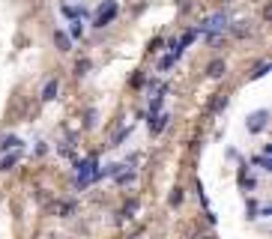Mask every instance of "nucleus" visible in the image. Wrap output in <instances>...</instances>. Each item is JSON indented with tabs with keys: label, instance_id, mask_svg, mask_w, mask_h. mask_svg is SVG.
<instances>
[{
	"label": "nucleus",
	"instance_id": "nucleus-10",
	"mask_svg": "<svg viewBox=\"0 0 272 239\" xmlns=\"http://www.w3.org/2000/svg\"><path fill=\"white\" fill-rule=\"evenodd\" d=\"M207 75H210V78H222V75H225V60H213V63L207 66Z\"/></svg>",
	"mask_w": 272,
	"mask_h": 239
},
{
	"label": "nucleus",
	"instance_id": "nucleus-1",
	"mask_svg": "<svg viewBox=\"0 0 272 239\" xmlns=\"http://www.w3.org/2000/svg\"><path fill=\"white\" fill-rule=\"evenodd\" d=\"M99 177H102V171H99V165H96V156L81 159V162L75 165V186H78V189L90 186V183H93V180H99Z\"/></svg>",
	"mask_w": 272,
	"mask_h": 239
},
{
	"label": "nucleus",
	"instance_id": "nucleus-19",
	"mask_svg": "<svg viewBox=\"0 0 272 239\" xmlns=\"http://www.w3.org/2000/svg\"><path fill=\"white\" fill-rule=\"evenodd\" d=\"M72 213H75V204H72V201H60V216H63V219H69Z\"/></svg>",
	"mask_w": 272,
	"mask_h": 239
},
{
	"label": "nucleus",
	"instance_id": "nucleus-13",
	"mask_svg": "<svg viewBox=\"0 0 272 239\" xmlns=\"http://www.w3.org/2000/svg\"><path fill=\"white\" fill-rule=\"evenodd\" d=\"M90 66H93V63H90V57H81V60L75 63V75H78V78H81V75H87V72H90Z\"/></svg>",
	"mask_w": 272,
	"mask_h": 239
},
{
	"label": "nucleus",
	"instance_id": "nucleus-15",
	"mask_svg": "<svg viewBox=\"0 0 272 239\" xmlns=\"http://www.w3.org/2000/svg\"><path fill=\"white\" fill-rule=\"evenodd\" d=\"M162 105H165V90H162V93L150 102V117H153V114H159V111H162Z\"/></svg>",
	"mask_w": 272,
	"mask_h": 239
},
{
	"label": "nucleus",
	"instance_id": "nucleus-24",
	"mask_svg": "<svg viewBox=\"0 0 272 239\" xmlns=\"http://www.w3.org/2000/svg\"><path fill=\"white\" fill-rule=\"evenodd\" d=\"M162 45H165V39H162V36H156V39L150 42V54H159V51H162Z\"/></svg>",
	"mask_w": 272,
	"mask_h": 239
},
{
	"label": "nucleus",
	"instance_id": "nucleus-9",
	"mask_svg": "<svg viewBox=\"0 0 272 239\" xmlns=\"http://www.w3.org/2000/svg\"><path fill=\"white\" fill-rule=\"evenodd\" d=\"M18 159H21V153H18V150H12L9 156H3V159H0V171H12V168L18 165Z\"/></svg>",
	"mask_w": 272,
	"mask_h": 239
},
{
	"label": "nucleus",
	"instance_id": "nucleus-16",
	"mask_svg": "<svg viewBox=\"0 0 272 239\" xmlns=\"http://www.w3.org/2000/svg\"><path fill=\"white\" fill-rule=\"evenodd\" d=\"M183 198H186V195H183V189L177 186V189L168 195V204H171V207H180V204H183Z\"/></svg>",
	"mask_w": 272,
	"mask_h": 239
},
{
	"label": "nucleus",
	"instance_id": "nucleus-4",
	"mask_svg": "<svg viewBox=\"0 0 272 239\" xmlns=\"http://www.w3.org/2000/svg\"><path fill=\"white\" fill-rule=\"evenodd\" d=\"M171 123V114H153L150 117V135H162Z\"/></svg>",
	"mask_w": 272,
	"mask_h": 239
},
{
	"label": "nucleus",
	"instance_id": "nucleus-20",
	"mask_svg": "<svg viewBox=\"0 0 272 239\" xmlns=\"http://www.w3.org/2000/svg\"><path fill=\"white\" fill-rule=\"evenodd\" d=\"M234 36H237V39H246V36H249V27H246V21H237V27H234Z\"/></svg>",
	"mask_w": 272,
	"mask_h": 239
},
{
	"label": "nucleus",
	"instance_id": "nucleus-23",
	"mask_svg": "<svg viewBox=\"0 0 272 239\" xmlns=\"http://www.w3.org/2000/svg\"><path fill=\"white\" fill-rule=\"evenodd\" d=\"M135 210H138V201H129V204L123 207V213H120V216H123V219H132V213H135Z\"/></svg>",
	"mask_w": 272,
	"mask_h": 239
},
{
	"label": "nucleus",
	"instance_id": "nucleus-11",
	"mask_svg": "<svg viewBox=\"0 0 272 239\" xmlns=\"http://www.w3.org/2000/svg\"><path fill=\"white\" fill-rule=\"evenodd\" d=\"M132 129H135V126H132V123H129V126H123V129H120V132H117V135H114V141H111V144H108V147H120V144H123V141H126V138H129V135H132Z\"/></svg>",
	"mask_w": 272,
	"mask_h": 239
},
{
	"label": "nucleus",
	"instance_id": "nucleus-22",
	"mask_svg": "<svg viewBox=\"0 0 272 239\" xmlns=\"http://www.w3.org/2000/svg\"><path fill=\"white\" fill-rule=\"evenodd\" d=\"M267 72H270V63H261V66H258L255 72H252V81H258V78H264Z\"/></svg>",
	"mask_w": 272,
	"mask_h": 239
},
{
	"label": "nucleus",
	"instance_id": "nucleus-18",
	"mask_svg": "<svg viewBox=\"0 0 272 239\" xmlns=\"http://www.w3.org/2000/svg\"><path fill=\"white\" fill-rule=\"evenodd\" d=\"M96 117H99L96 108H87V114H84V129H93V126H96Z\"/></svg>",
	"mask_w": 272,
	"mask_h": 239
},
{
	"label": "nucleus",
	"instance_id": "nucleus-21",
	"mask_svg": "<svg viewBox=\"0 0 272 239\" xmlns=\"http://www.w3.org/2000/svg\"><path fill=\"white\" fill-rule=\"evenodd\" d=\"M246 216H249V219H258V201H255V198L246 201Z\"/></svg>",
	"mask_w": 272,
	"mask_h": 239
},
{
	"label": "nucleus",
	"instance_id": "nucleus-5",
	"mask_svg": "<svg viewBox=\"0 0 272 239\" xmlns=\"http://www.w3.org/2000/svg\"><path fill=\"white\" fill-rule=\"evenodd\" d=\"M57 93H60V81H57V78H48L45 87H42V102H54Z\"/></svg>",
	"mask_w": 272,
	"mask_h": 239
},
{
	"label": "nucleus",
	"instance_id": "nucleus-12",
	"mask_svg": "<svg viewBox=\"0 0 272 239\" xmlns=\"http://www.w3.org/2000/svg\"><path fill=\"white\" fill-rule=\"evenodd\" d=\"M177 60H180V54H174V51H171L168 57H162V63H159V72H168V69H171Z\"/></svg>",
	"mask_w": 272,
	"mask_h": 239
},
{
	"label": "nucleus",
	"instance_id": "nucleus-2",
	"mask_svg": "<svg viewBox=\"0 0 272 239\" xmlns=\"http://www.w3.org/2000/svg\"><path fill=\"white\" fill-rule=\"evenodd\" d=\"M117 12H120V6H117V0H105V6L96 12V18H93V27H108L114 18H117Z\"/></svg>",
	"mask_w": 272,
	"mask_h": 239
},
{
	"label": "nucleus",
	"instance_id": "nucleus-25",
	"mask_svg": "<svg viewBox=\"0 0 272 239\" xmlns=\"http://www.w3.org/2000/svg\"><path fill=\"white\" fill-rule=\"evenodd\" d=\"M45 153H48V144H45V141H42V144H39V147H36V156H45Z\"/></svg>",
	"mask_w": 272,
	"mask_h": 239
},
{
	"label": "nucleus",
	"instance_id": "nucleus-14",
	"mask_svg": "<svg viewBox=\"0 0 272 239\" xmlns=\"http://www.w3.org/2000/svg\"><path fill=\"white\" fill-rule=\"evenodd\" d=\"M225 108H228V96H225V93H222V96H219V99H216V102H213V105H210V111H213V114H222V111H225Z\"/></svg>",
	"mask_w": 272,
	"mask_h": 239
},
{
	"label": "nucleus",
	"instance_id": "nucleus-17",
	"mask_svg": "<svg viewBox=\"0 0 272 239\" xmlns=\"http://www.w3.org/2000/svg\"><path fill=\"white\" fill-rule=\"evenodd\" d=\"M252 165H258L261 171H272V162L267 159V153H264V156H255V159H252Z\"/></svg>",
	"mask_w": 272,
	"mask_h": 239
},
{
	"label": "nucleus",
	"instance_id": "nucleus-6",
	"mask_svg": "<svg viewBox=\"0 0 272 239\" xmlns=\"http://www.w3.org/2000/svg\"><path fill=\"white\" fill-rule=\"evenodd\" d=\"M54 45H57V51H72V39H69V33H63V30H54Z\"/></svg>",
	"mask_w": 272,
	"mask_h": 239
},
{
	"label": "nucleus",
	"instance_id": "nucleus-7",
	"mask_svg": "<svg viewBox=\"0 0 272 239\" xmlns=\"http://www.w3.org/2000/svg\"><path fill=\"white\" fill-rule=\"evenodd\" d=\"M6 150H21V138L18 135H0V153Z\"/></svg>",
	"mask_w": 272,
	"mask_h": 239
},
{
	"label": "nucleus",
	"instance_id": "nucleus-8",
	"mask_svg": "<svg viewBox=\"0 0 272 239\" xmlns=\"http://www.w3.org/2000/svg\"><path fill=\"white\" fill-rule=\"evenodd\" d=\"M84 33H87L84 21H81V18H72V27H69V39H72V42H75V39H84Z\"/></svg>",
	"mask_w": 272,
	"mask_h": 239
},
{
	"label": "nucleus",
	"instance_id": "nucleus-3",
	"mask_svg": "<svg viewBox=\"0 0 272 239\" xmlns=\"http://www.w3.org/2000/svg\"><path fill=\"white\" fill-rule=\"evenodd\" d=\"M267 120H270V111H267V108H261V111H255V114L249 117V123H246V129H249L252 135H261V132L267 129Z\"/></svg>",
	"mask_w": 272,
	"mask_h": 239
}]
</instances>
